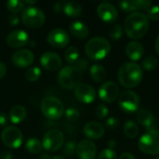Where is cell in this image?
<instances>
[{
  "label": "cell",
  "mask_w": 159,
  "mask_h": 159,
  "mask_svg": "<svg viewBox=\"0 0 159 159\" xmlns=\"http://www.w3.org/2000/svg\"><path fill=\"white\" fill-rule=\"evenodd\" d=\"M76 143L75 141H69L67 142L64 146H63V149H62V153L68 157H72L75 153H76Z\"/></svg>",
  "instance_id": "cell-32"
},
{
  "label": "cell",
  "mask_w": 159,
  "mask_h": 159,
  "mask_svg": "<svg viewBox=\"0 0 159 159\" xmlns=\"http://www.w3.org/2000/svg\"><path fill=\"white\" fill-rule=\"evenodd\" d=\"M158 65V60L155 56H147L143 60V69L146 71H153L155 70Z\"/></svg>",
  "instance_id": "cell-29"
},
{
  "label": "cell",
  "mask_w": 159,
  "mask_h": 159,
  "mask_svg": "<svg viewBox=\"0 0 159 159\" xmlns=\"http://www.w3.org/2000/svg\"><path fill=\"white\" fill-rule=\"evenodd\" d=\"M64 143V136L58 129L48 130L43 137L42 147L49 152H56L61 148Z\"/></svg>",
  "instance_id": "cell-9"
},
{
  "label": "cell",
  "mask_w": 159,
  "mask_h": 159,
  "mask_svg": "<svg viewBox=\"0 0 159 159\" xmlns=\"http://www.w3.org/2000/svg\"><path fill=\"white\" fill-rule=\"evenodd\" d=\"M40 75H41V70L36 66L28 68L25 73V77L30 82H35L36 80L39 79Z\"/></svg>",
  "instance_id": "cell-31"
},
{
  "label": "cell",
  "mask_w": 159,
  "mask_h": 159,
  "mask_svg": "<svg viewBox=\"0 0 159 159\" xmlns=\"http://www.w3.org/2000/svg\"><path fill=\"white\" fill-rule=\"evenodd\" d=\"M75 96L76 100L80 102L88 104L95 101L96 91L92 86L85 83H80L75 89Z\"/></svg>",
  "instance_id": "cell-13"
},
{
  "label": "cell",
  "mask_w": 159,
  "mask_h": 159,
  "mask_svg": "<svg viewBox=\"0 0 159 159\" xmlns=\"http://www.w3.org/2000/svg\"><path fill=\"white\" fill-rule=\"evenodd\" d=\"M118 104L123 112L127 114H132L134 112H137L139 109L140 98L134 91L125 90L119 96Z\"/></svg>",
  "instance_id": "cell-8"
},
{
  "label": "cell",
  "mask_w": 159,
  "mask_h": 159,
  "mask_svg": "<svg viewBox=\"0 0 159 159\" xmlns=\"http://www.w3.org/2000/svg\"><path fill=\"white\" fill-rule=\"evenodd\" d=\"M126 54L133 61L141 60L144 54V48L142 43L138 41H130L126 46Z\"/></svg>",
  "instance_id": "cell-20"
},
{
  "label": "cell",
  "mask_w": 159,
  "mask_h": 159,
  "mask_svg": "<svg viewBox=\"0 0 159 159\" xmlns=\"http://www.w3.org/2000/svg\"><path fill=\"white\" fill-rule=\"evenodd\" d=\"M155 159H159V157H156V158Z\"/></svg>",
  "instance_id": "cell-53"
},
{
  "label": "cell",
  "mask_w": 159,
  "mask_h": 159,
  "mask_svg": "<svg viewBox=\"0 0 159 159\" xmlns=\"http://www.w3.org/2000/svg\"><path fill=\"white\" fill-rule=\"evenodd\" d=\"M119 159H136V157H134V155L130 153H124L120 156Z\"/></svg>",
  "instance_id": "cell-47"
},
{
  "label": "cell",
  "mask_w": 159,
  "mask_h": 159,
  "mask_svg": "<svg viewBox=\"0 0 159 159\" xmlns=\"http://www.w3.org/2000/svg\"><path fill=\"white\" fill-rule=\"evenodd\" d=\"M40 63L45 69L48 71H56L61 67L62 61L58 54L51 51H48L41 56Z\"/></svg>",
  "instance_id": "cell-18"
},
{
  "label": "cell",
  "mask_w": 159,
  "mask_h": 159,
  "mask_svg": "<svg viewBox=\"0 0 159 159\" xmlns=\"http://www.w3.org/2000/svg\"><path fill=\"white\" fill-rule=\"evenodd\" d=\"M34 60V56L32 51L28 49H20L16 51L11 58L12 63L20 68L30 66Z\"/></svg>",
  "instance_id": "cell-17"
},
{
  "label": "cell",
  "mask_w": 159,
  "mask_h": 159,
  "mask_svg": "<svg viewBox=\"0 0 159 159\" xmlns=\"http://www.w3.org/2000/svg\"><path fill=\"white\" fill-rule=\"evenodd\" d=\"M90 77L95 82H102L106 78V70L105 68L101 64H93L89 69Z\"/></svg>",
  "instance_id": "cell-25"
},
{
  "label": "cell",
  "mask_w": 159,
  "mask_h": 159,
  "mask_svg": "<svg viewBox=\"0 0 159 159\" xmlns=\"http://www.w3.org/2000/svg\"><path fill=\"white\" fill-rule=\"evenodd\" d=\"M52 159H65L64 157H60V156H55Z\"/></svg>",
  "instance_id": "cell-52"
},
{
  "label": "cell",
  "mask_w": 159,
  "mask_h": 159,
  "mask_svg": "<svg viewBox=\"0 0 159 159\" xmlns=\"http://www.w3.org/2000/svg\"><path fill=\"white\" fill-rule=\"evenodd\" d=\"M139 127L138 125L131 121V120H129L125 123L124 125V134L126 135V137L128 138H130V139H133V138H136L139 134Z\"/></svg>",
  "instance_id": "cell-26"
},
{
  "label": "cell",
  "mask_w": 159,
  "mask_h": 159,
  "mask_svg": "<svg viewBox=\"0 0 159 159\" xmlns=\"http://www.w3.org/2000/svg\"><path fill=\"white\" fill-rule=\"evenodd\" d=\"M116 147V142L115 140H110V141L108 142V148L114 150Z\"/></svg>",
  "instance_id": "cell-48"
},
{
  "label": "cell",
  "mask_w": 159,
  "mask_h": 159,
  "mask_svg": "<svg viewBox=\"0 0 159 159\" xmlns=\"http://www.w3.org/2000/svg\"><path fill=\"white\" fill-rule=\"evenodd\" d=\"M97 14L99 18L107 23L115 22L118 18V12L117 9L114 5L108 2L101 3L97 7Z\"/></svg>",
  "instance_id": "cell-14"
},
{
  "label": "cell",
  "mask_w": 159,
  "mask_h": 159,
  "mask_svg": "<svg viewBox=\"0 0 159 159\" xmlns=\"http://www.w3.org/2000/svg\"><path fill=\"white\" fill-rule=\"evenodd\" d=\"M149 29V19L142 12L135 11L129 15L124 22L126 34L131 39L143 38Z\"/></svg>",
  "instance_id": "cell-1"
},
{
  "label": "cell",
  "mask_w": 159,
  "mask_h": 159,
  "mask_svg": "<svg viewBox=\"0 0 159 159\" xmlns=\"http://www.w3.org/2000/svg\"><path fill=\"white\" fill-rule=\"evenodd\" d=\"M39 159H51V158H50L49 155H48V154H42V155L40 156Z\"/></svg>",
  "instance_id": "cell-50"
},
{
  "label": "cell",
  "mask_w": 159,
  "mask_h": 159,
  "mask_svg": "<svg viewBox=\"0 0 159 159\" xmlns=\"http://www.w3.org/2000/svg\"><path fill=\"white\" fill-rule=\"evenodd\" d=\"M99 97L104 102H115L119 95V88L114 81L104 82L99 89Z\"/></svg>",
  "instance_id": "cell-11"
},
{
  "label": "cell",
  "mask_w": 159,
  "mask_h": 159,
  "mask_svg": "<svg viewBox=\"0 0 159 159\" xmlns=\"http://www.w3.org/2000/svg\"><path fill=\"white\" fill-rule=\"evenodd\" d=\"M69 31L75 37L78 39H85L89 34V27L84 22L79 20L73 21L69 26Z\"/></svg>",
  "instance_id": "cell-22"
},
{
  "label": "cell",
  "mask_w": 159,
  "mask_h": 159,
  "mask_svg": "<svg viewBox=\"0 0 159 159\" xmlns=\"http://www.w3.org/2000/svg\"><path fill=\"white\" fill-rule=\"evenodd\" d=\"M119 7L121 10L126 11V12H131L137 10L136 7V1H121L119 2Z\"/></svg>",
  "instance_id": "cell-34"
},
{
  "label": "cell",
  "mask_w": 159,
  "mask_h": 159,
  "mask_svg": "<svg viewBox=\"0 0 159 159\" xmlns=\"http://www.w3.org/2000/svg\"><path fill=\"white\" fill-rule=\"evenodd\" d=\"M84 135L91 140H98L102 138L104 134V128L98 122L92 121L89 122L84 126L83 129Z\"/></svg>",
  "instance_id": "cell-19"
},
{
  "label": "cell",
  "mask_w": 159,
  "mask_h": 159,
  "mask_svg": "<svg viewBox=\"0 0 159 159\" xmlns=\"http://www.w3.org/2000/svg\"><path fill=\"white\" fill-rule=\"evenodd\" d=\"M6 6L7 8L10 12H12V14H16L20 10H23L24 8L23 1H19V0H9L6 3Z\"/></svg>",
  "instance_id": "cell-30"
},
{
  "label": "cell",
  "mask_w": 159,
  "mask_h": 159,
  "mask_svg": "<svg viewBox=\"0 0 159 159\" xmlns=\"http://www.w3.org/2000/svg\"><path fill=\"white\" fill-rule=\"evenodd\" d=\"M146 16L151 20H159V5L151 7L146 10Z\"/></svg>",
  "instance_id": "cell-37"
},
{
  "label": "cell",
  "mask_w": 159,
  "mask_h": 159,
  "mask_svg": "<svg viewBox=\"0 0 159 159\" xmlns=\"http://www.w3.org/2000/svg\"><path fill=\"white\" fill-rule=\"evenodd\" d=\"M21 20L26 27L35 29L41 27L44 24L46 17L41 9L29 6L23 8L21 13Z\"/></svg>",
  "instance_id": "cell-7"
},
{
  "label": "cell",
  "mask_w": 159,
  "mask_h": 159,
  "mask_svg": "<svg viewBox=\"0 0 159 159\" xmlns=\"http://www.w3.org/2000/svg\"><path fill=\"white\" fill-rule=\"evenodd\" d=\"M24 4H28V5H33V4H35L37 3L36 1H29V0H26V1H23Z\"/></svg>",
  "instance_id": "cell-51"
},
{
  "label": "cell",
  "mask_w": 159,
  "mask_h": 159,
  "mask_svg": "<svg viewBox=\"0 0 159 159\" xmlns=\"http://www.w3.org/2000/svg\"><path fill=\"white\" fill-rule=\"evenodd\" d=\"M7 21H8V23H9L10 25L15 26V25H17V24L20 22V20H19V17H18L16 14H11V15L8 16Z\"/></svg>",
  "instance_id": "cell-42"
},
{
  "label": "cell",
  "mask_w": 159,
  "mask_h": 159,
  "mask_svg": "<svg viewBox=\"0 0 159 159\" xmlns=\"http://www.w3.org/2000/svg\"><path fill=\"white\" fill-rule=\"evenodd\" d=\"M7 122H8L7 116L5 113L1 112L0 113V126L1 127H6L7 125Z\"/></svg>",
  "instance_id": "cell-43"
},
{
  "label": "cell",
  "mask_w": 159,
  "mask_h": 159,
  "mask_svg": "<svg viewBox=\"0 0 159 159\" xmlns=\"http://www.w3.org/2000/svg\"><path fill=\"white\" fill-rule=\"evenodd\" d=\"M47 40L49 43V45H51L53 48H63L69 44L70 37L66 31H64L63 29L55 28L49 32Z\"/></svg>",
  "instance_id": "cell-12"
},
{
  "label": "cell",
  "mask_w": 159,
  "mask_h": 159,
  "mask_svg": "<svg viewBox=\"0 0 159 159\" xmlns=\"http://www.w3.org/2000/svg\"><path fill=\"white\" fill-rule=\"evenodd\" d=\"M137 10H147L151 7L152 2L148 0H135Z\"/></svg>",
  "instance_id": "cell-41"
},
{
  "label": "cell",
  "mask_w": 159,
  "mask_h": 159,
  "mask_svg": "<svg viewBox=\"0 0 159 159\" xmlns=\"http://www.w3.org/2000/svg\"><path fill=\"white\" fill-rule=\"evenodd\" d=\"M83 73L78 70L75 65H68L61 69L58 74V83L65 89H75L81 82Z\"/></svg>",
  "instance_id": "cell-4"
},
{
  "label": "cell",
  "mask_w": 159,
  "mask_h": 159,
  "mask_svg": "<svg viewBox=\"0 0 159 159\" xmlns=\"http://www.w3.org/2000/svg\"><path fill=\"white\" fill-rule=\"evenodd\" d=\"M26 116H27L26 109L22 105H19V104L13 106L9 112V119L12 123L15 124H19L24 121Z\"/></svg>",
  "instance_id": "cell-23"
},
{
  "label": "cell",
  "mask_w": 159,
  "mask_h": 159,
  "mask_svg": "<svg viewBox=\"0 0 159 159\" xmlns=\"http://www.w3.org/2000/svg\"><path fill=\"white\" fill-rule=\"evenodd\" d=\"M64 116H65V118L70 122H75L78 120L80 116L78 110L75 108H68L67 110L64 111Z\"/></svg>",
  "instance_id": "cell-35"
},
{
  "label": "cell",
  "mask_w": 159,
  "mask_h": 159,
  "mask_svg": "<svg viewBox=\"0 0 159 159\" xmlns=\"http://www.w3.org/2000/svg\"><path fill=\"white\" fill-rule=\"evenodd\" d=\"M64 4H65V2H57V3L54 5V7H53L54 10H55V12L60 13L61 11H63Z\"/></svg>",
  "instance_id": "cell-44"
},
{
  "label": "cell",
  "mask_w": 159,
  "mask_h": 159,
  "mask_svg": "<svg viewBox=\"0 0 159 159\" xmlns=\"http://www.w3.org/2000/svg\"><path fill=\"white\" fill-rule=\"evenodd\" d=\"M119 126V121L116 117L115 116H111L109 117L108 119H106L105 121V127L108 129H117Z\"/></svg>",
  "instance_id": "cell-40"
},
{
  "label": "cell",
  "mask_w": 159,
  "mask_h": 159,
  "mask_svg": "<svg viewBox=\"0 0 159 159\" xmlns=\"http://www.w3.org/2000/svg\"><path fill=\"white\" fill-rule=\"evenodd\" d=\"M76 155L79 159H95L97 147L93 142L83 140L76 146Z\"/></svg>",
  "instance_id": "cell-15"
},
{
  "label": "cell",
  "mask_w": 159,
  "mask_h": 159,
  "mask_svg": "<svg viewBox=\"0 0 159 159\" xmlns=\"http://www.w3.org/2000/svg\"><path fill=\"white\" fill-rule=\"evenodd\" d=\"M29 42V35L22 30H15L10 32L7 36V44L10 48H21Z\"/></svg>",
  "instance_id": "cell-16"
},
{
  "label": "cell",
  "mask_w": 159,
  "mask_h": 159,
  "mask_svg": "<svg viewBox=\"0 0 159 159\" xmlns=\"http://www.w3.org/2000/svg\"><path fill=\"white\" fill-rule=\"evenodd\" d=\"M25 147L27 149V151L33 155H36L38 153H40L41 149H42V143H40V141L36 138H31L26 142Z\"/></svg>",
  "instance_id": "cell-27"
},
{
  "label": "cell",
  "mask_w": 159,
  "mask_h": 159,
  "mask_svg": "<svg viewBox=\"0 0 159 159\" xmlns=\"http://www.w3.org/2000/svg\"><path fill=\"white\" fill-rule=\"evenodd\" d=\"M0 159H12V155L7 151L2 152L0 154Z\"/></svg>",
  "instance_id": "cell-46"
},
{
  "label": "cell",
  "mask_w": 159,
  "mask_h": 159,
  "mask_svg": "<svg viewBox=\"0 0 159 159\" xmlns=\"http://www.w3.org/2000/svg\"><path fill=\"white\" fill-rule=\"evenodd\" d=\"M108 114H109V109L104 104H100L95 109V116L99 119H104V118H106L107 116H108Z\"/></svg>",
  "instance_id": "cell-36"
},
{
  "label": "cell",
  "mask_w": 159,
  "mask_h": 159,
  "mask_svg": "<svg viewBox=\"0 0 159 159\" xmlns=\"http://www.w3.org/2000/svg\"><path fill=\"white\" fill-rule=\"evenodd\" d=\"M64 58L68 63L74 64L79 59V50L77 49V48L71 46L66 49L64 53Z\"/></svg>",
  "instance_id": "cell-28"
},
{
  "label": "cell",
  "mask_w": 159,
  "mask_h": 159,
  "mask_svg": "<svg viewBox=\"0 0 159 159\" xmlns=\"http://www.w3.org/2000/svg\"><path fill=\"white\" fill-rule=\"evenodd\" d=\"M119 83L126 89L137 87L143 77V68L135 62L124 63L118 71Z\"/></svg>",
  "instance_id": "cell-2"
},
{
  "label": "cell",
  "mask_w": 159,
  "mask_h": 159,
  "mask_svg": "<svg viewBox=\"0 0 159 159\" xmlns=\"http://www.w3.org/2000/svg\"><path fill=\"white\" fill-rule=\"evenodd\" d=\"M123 34V27L120 24H115L109 31V36L113 40H118Z\"/></svg>",
  "instance_id": "cell-33"
},
{
  "label": "cell",
  "mask_w": 159,
  "mask_h": 159,
  "mask_svg": "<svg viewBox=\"0 0 159 159\" xmlns=\"http://www.w3.org/2000/svg\"><path fill=\"white\" fill-rule=\"evenodd\" d=\"M155 48H156V51L159 54V34L157 35V39H156V43H155Z\"/></svg>",
  "instance_id": "cell-49"
},
{
  "label": "cell",
  "mask_w": 159,
  "mask_h": 159,
  "mask_svg": "<svg viewBox=\"0 0 159 159\" xmlns=\"http://www.w3.org/2000/svg\"><path fill=\"white\" fill-rule=\"evenodd\" d=\"M6 72H7V67L6 65L0 61V79L4 77V75H6Z\"/></svg>",
  "instance_id": "cell-45"
},
{
  "label": "cell",
  "mask_w": 159,
  "mask_h": 159,
  "mask_svg": "<svg viewBox=\"0 0 159 159\" xmlns=\"http://www.w3.org/2000/svg\"><path fill=\"white\" fill-rule=\"evenodd\" d=\"M3 143L10 149H17L22 143V134L16 127H7L1 133Z\"/></svg>",
  "instance_id": "cell-10"
},
{
  "label": "cell",
  "mask_w": 159,
  "mask_h": 159,
  "mask_svg": "<svg viewBox=\"0 0 159 159\" xmlns=\"http://www.w3.org/2000/svg\"><path fill=\"white\" fill-rule=\"evenodd\" d=\"M73 65H75L78 70H80L82 73H84L86 70H87V68H88V66H89V61H88V60H86L85 58H80V59H78Z\"/></svg>",
  "instance_id": "cell-39"
},
{
  "label": "cell",
  "mask_w": 159,
  "mask_h": 159,
  "mask_svg": "<svg viewBox=\"0 0 159 159\" xmlns=\"http://www.w3.org/2000/svg\"><path fill=\"white\" fill-rule=\"evenodd\" d=\"M111 50L110 42L103 36H95L89 39L85 46V52L89 59L101 61L104 59Z\"/></svg>",
  "instance_id": "cell-3"
},
{
  "label": "cell",
  "mask_w": 159,
  "mask_h": 159,
  "mask_svg": "<svg viewBox=\"0 0 159 159\" xmlns=\"http://www.w3.org/2000/svg\"><path fill=\"white\" fill-rule=\"evenodd\" d=\"M137 119L138 122L144 127V129L149 131V130H154L155 129V117L153 114L146 109H141L138 111L137 114Z\"/></svg>",
  "instance_id": "cell-21"
},
{
  "label": "cell",
  "mask_w": 159,
  "mask_h": 159,
  "mask_svg": "<svg viewBox=\"0 0 159 159\" xmlns=\"http://www.w3.org/2000/svg\"><path fill=\"white\" fill-rule=\"evenodd\" d=\"M138 147L146 155L159 154V130L154 129L144 133L139 140Z\"/></svg>",
  "instance_id": "cell-6"
},
{
  "label": "cell",
  "mask_w": 159,
  "mask_h": 159,
  "mask_svg": "<svg viewBox=\"0 0 159 159\" xmlns=\"http://www.w3.org/2000/svg\"><path fill=\"white\" fill-rule=\"evenodd\" d=\"M63 12L68 17H78L82 13V7L75 1L65 2L63 7Z\"/></svg>",
  "instance_id": "cell-24"
},
{
  "label": "cell",
  "mask_w": 159,
  "mask_h": 159,
  "mask_svg": "<svg viewBox=\"0 0 159 159\" xmlns=\"http://www.w3.org/2000/svg\"><path fill=\"white\" fill-rule=\"evenodd\" d=\"M98 159H116V153L113 149L105 148L99 154Z\"/></svg>",
  "instance_id": "cell-38"
},
{
  "label": "cell",
  "mask_w": 159,
  "mask_h": 159,
  "mask_svg": "<svg viewBox=\"0 0 159 159\" xmlns=\"http://www.w3.org/2000/svg\"><path fill=\"white\" fill-rule=\"evenodd\" d=\"M41 112L47 118L56 120L63 115L64 105L60 99L49 96L42 101Z\"/></svg>",
  "instance_id": "cell-5"
}]
</instances>
